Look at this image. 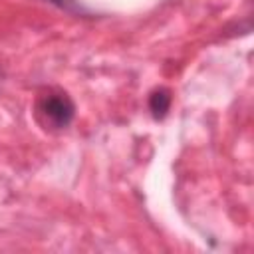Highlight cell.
<instances>
[{
  "label": "cell",
  "instance_id": "1",
  "mask_svg": "<svg viewBox=\"0 0 254 254\" xmlns=\"http://www.w3.org/2000/svg\"><path fill=\"white\" fill-rule=\"evenodd\" d=\"M36 115L46 129H67L75 119V103L65 91L42 93L36 101Z\"/></svg>",
  "mask_w": 254,
  "mask_h": 254
},
{
  "label": "cell",
  "instance_id": "2",
  "mask_svg": "<svg viewBox=\"0 0 254 254\" xmlns=\"http://www.w3.org/2000/svg\"><path fill=\"white\" fill-rule=\"evenodd\" d=\"M171 103H173V95H171V91H169L167 87H159V89L151 91L149 101H147L149 111H151V115H153L157 121H159V119H165V115H167L169 109H171Z\"/></svg>",
  "mask_w": 254,
  "mask_h": 254
},
{
  "label": "cell",
  "instance_id": "3",
  "mask_svg": "<svg viewBox=\"0 0 254 254\" xmlns=\"http://www.w3.org/2000/svg\"><path fill=\"white\" fill-rule=\"evenodd\" d=\"M46 2H50V4H54V6H58V8H62V10L67 12V14H83V16L89 14V12H87L81 4H77L75 0H46Z\"/></svg>",
  "mask_w": 254,
  "mask_h": 254
},
{
  "label": "cell",
  "instance_id": "4",
  "mask_svg": "<svg viewBox=\"0 0 254 254\" xmlns=\"http://www.w3.org/2000/svg\"><path fill=\"white\" fill-rule=\"evenodd\" d=\"M2 81H4V71L0 69V83H2Z\"/></svg>",
  "mask_w": 254,
  "mask_h": 254
}]
</instances>
